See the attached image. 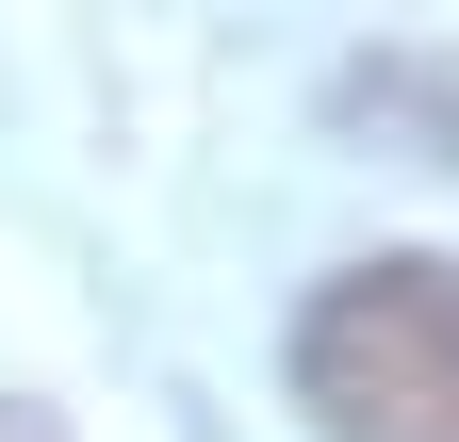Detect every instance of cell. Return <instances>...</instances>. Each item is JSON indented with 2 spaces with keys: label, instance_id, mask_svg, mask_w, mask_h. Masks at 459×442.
Masks as SVG:
<instances>
[{
  "label": "cell",
  "instance_id": "obj_1",
  "mask_svg": "<svg viewBox=\"0 0 459 442\" xmlns=\"http://www.w3.org/2000/svg\"><path fill=\"white\" fill-rule=\"evenodd\" d=\"M296 410L328 442H459V262H344L296 311Z\"/></svg>",
  "mask_w": 459,
  "mask_h": 442
},
{
  "label": "cell",
  "instance_id": "obj_2",
  "mask_svg": "<svg viewBox=\"0 0 459 442\" xmlns=\"http://www.w3.org/2000/svg\"><path fill=\"white\" fill-rule=\"evenodd\" d=\"M0 442H66V426H49V410H0Z\"/></svg>",
  "mask_w": 459,
  "mask_h": 442
}]
</instances>
